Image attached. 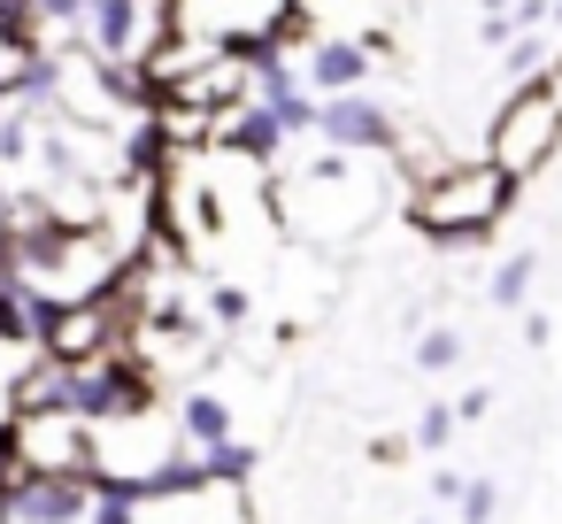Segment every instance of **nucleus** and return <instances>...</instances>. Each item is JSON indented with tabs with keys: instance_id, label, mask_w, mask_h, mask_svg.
Returning a JSON list of instances; mask_svg holds the SVG:
<instances>
[{
	"instance_id": "obj_1",
	"label": "nucleus",
	"mask_w": 562,
	"mask_h": 524,
	"mask_svg": "<svg viewBox=\"0 0 562 524\" xmlns=\"http://www.w3.org/2000/svg\"><path fill=\"white\" fill-rule=\"evenodd\" d=\"M516 209V178L501 163H439L431 178L408 186V224L439 247H477L501 232V216Z\"/></svg>"
},
{
	"instance_id": "obj_2",
	"label": "nucleus",
	"mask_w": 562,
	"mask_h": 524,
	"mask_svg": "<svg viewBox=\"0 0 562 524\" xmlns=\"http://www.w3.org/2000/svg\"><path fill=\"white\" fill-rule=\"evenodd\" d=\"M554 147H562V101H554L539 78H524V86L493 109V124H485V163H501V170L524 186V178H539V170L554 163Z\"/></svg>"
},
{
	"instance_id": "obj_3",
	"label": "nucleus",
	"mask_w": 562,
	"mask_h": 524,
	"mask_svg": "<svg viewBox=\"0 0 562 524\" xmlns=\"http://www.w3.org/2000/svg\"><path fill=\"white\" fill-rule=\"evenodd\" d=\"M170 32L201 40V47H239V40H308V9L301 0H170Z\"/></svg>"
},
{
	"instance_id": "obj_4",
	"label": "nucleus",
	"mask_w": 562,
	"mask_h": 524,
	"mask_svg": "<svg viewBox=\"0 0 562 524\" xmlns=\"http://www.w3.org/2000/svg\"><path fill=\"white\" fill-rule=\"evenodd\" d=\"M0 501L16 509V524H86L93 516V470H9Z\"/></svg>"
},
{
	"instance_id": "obj_5",
	"label": "nucleus",
	"mask_w": 562,
	"mask_h": 524,
	"mask_svg": "<svg viewBox=\"0 0 562 524\" xmlns=\"http://www.w3.org/2000/svg\"><path fill=\"white\" fill-rule=\"evenodd\" d=\"M316 140L339 147V155H401L408 132H401V116H393L385 101H370V86H362V93H324Z\"/></svg>"
},
{
	"instance_id": "obj_6",
	"label": "nucleus",
	"mask_w": 562,
	"mask_h": 524,
	"mask_svg": "<svg viewBox=\"0 0 562 524\" xmlns=\"http://www.w3.org/2000/svg\"><path fill=\"white\" fill-rule=\"evenodd\" d=\"M9 439L24 470H93V424L70 409H24L9 416Z\"/></svg>"
},
{
	"instance_id": "obj_7",
	"label": "nucleus",
	"mask_w": 562,
	"mask_h": 524,
	"mask_svg": "<svg viewBox=\"0 0 562 524\" xmlns=\"http://www.w3.org/2000/svg\"><path fill=\"white\" fill-rule=\"evenodd\" d=\"M216 147H232V155H239V163H255V170H278V163H285V147H293V132L278 124V109H270V101H247V109L216 116Z\"/></svg>"
},
{
	"instance_id": "obj_8",
	"label": "nucleus",
	"mask_w": 562,
	"mask_h": 524,
	"mask_svg": "<svg viewBox=\"0 0 562 524\" xmlns=\"http://www.w3.org/2000/svg\"><path fill=\"white\" fill-rule=\"evenodd\" d=\"M370 40H347V32H331V40H308V55H301V78H308V93H362L370 86Z\"/></svg>"
},
{
	"instance_id": "obj_9",
	"label": "nucleus",
	"mask_w": 562,
	"mask_h": 524,
	"mask_svg": "<svg viewBox=\"0 0 562 524\" xmlns=\"http://www.w3.org/2000/svg\"><path fill=\"white\" fill-rule=\"evenodd\" d=\"M170 416H178V432H186V447H193V455L239 432V416H232V401H224V393H209V386H193V393H178V409H170Z\"/></svg>"
},
{
	"instance_id": "obj_10",
	"label": "nucleus",
	"mask_w": 562,
	"mask_h": 524,
	"mask_svg": "<svg viewBox=\"0 0 562 524\" xmlns=\"http://www.w3.org/2000/svg\"><path fill=\"white\" fill-rule=\"evenodd\" d=\"M40 55H47V47H40V32L9 9V0H0V93H16V86L40 70Z\"/></svg>"
},
{
	"instance_id": "obj_11",
	"label": "nucleus",
	"mask_w": 562,
	"mask_h": 524,
	"mask_svg": "<svg viewBox=\"0 0 562 524\" xmlns=\"http://www.w3.org/2000/svg\"><path fill=\"white\" fill-rule=\"evenodd\" d=\"M531 278H539V255H531V247H516V255H501V263H493L485 301H493V309H524V301H531Z\"/></svg>"
},
{
	"instance_id": "obj_12",
	"label": "nucleus",
	"mask_w": 562,
	"mask_h": 524,
	"mask_svg": "<svg viewBox=\"0 0 562 524\" xmlns=\"http://www.w3.org/2000/svg\"><path fill=\"white\" fill-rule=\"evenodd\" d=\"M247 470H255V447H247L239 432H232V439H216V447H201V478H209V486H224V493H232V486H247Z\"/></svg>"
},
{
	"instance_id": "obj_13",
	"label": "nucleus",
	"mask_w": 562,
	"mask_h": 524,
	"mask_svg": "<svg viewBox=\"0 0 562 524\" xmlns=\"http://www.w3.org/2000/svg\"><path fill=\"white\" fill-rule=\"evenodd\" d=\"M454 432H462V416H454V401H431V409L416 416V432H408V439H416L424 455H439V447H447Z\"/></svg>"
},
{
	"instance_id": "obj_14",
	"label": "nucleus",
	"mask_w": 562,
	"mask_h": 524,
	"mask_svg": "<svg viewBox=\"0 0 562 524\" xmlns=\"http://www.w3.org/2000/svg\"><path fill=\"white\" fill-rule=\"evenodd\" d=\"M501 63H508V78L524 86V78H539V70H547L554 55H547V40H531V32H516V40L501 47Z\"/></svg>"
},
{
	"instance_id": "obj_15",
	"label": "nucleus",
	"mask_w": 562,
	"mask_h": 524,
	"mask_svg": "<svg viewBox=\"0 0 562 524\" xmlns=\"http://www.w3.org/2000/svg\"><path fill=\"white\" fill-rule=\"evenodd\" d=\"M454 363H462V332L431 324V332L416 339V370H454Z\"/></svg>"
},
{
	"instance_id": "obj_16",
	"label": "nucleus",
	"mask_w": 562,
	"mask_h": 524,
	"mask_svg": "<svg viewBox=\"0 0 562 524\" xmlns=\"http://www.w3.org/2000/svg\"><path fill=\"white\" fill-rule=\"evenodd\" d=\"M454 509H462V524H493V509H501V486H493V478H470Z\"/></svg>"
},
{
	"instance_id": "obj_17",
	"label": "nucleus",
	"mask_w": 562,
	"mask_h": 524,
	"mask_svg": "<svg viewBox=\"0 0 562 524\" xmlns=\"http://www.w3.org/2000/svg\"><path fill=\"white\" fill-rule=\"evenodd\" d=\"M209 316L216 324H247V286H209Z\"/></svg>"
},
{
	"instance_id": "obj_18",
	"label": "nucleus",
	"mask_w": 562,
	"mask_h": 524,
	"mask_svg": "<svg viewBox=\"0 0 562 524\" xmlns=\"http://www.w3.org/2000/svg\"><path fill=\"white\" fill-rule=\"evenodd\" d=\"M485 409H493V393H485V386H470V393L454 401V416H462V424H485Z\"/></svg>"
},
{
	"instance_id": "obj_19",
	"label": "nucleus",
	"mask_w": 562,
	"mask_h": 524,
	"mask_svg": "<svg viewBox=\"0 0 562 524\" xmlns=\"http://www.w3.org/2000/svg\"><path fill=\"white\" fill-rule=\"evenodd\" d=\"M524 339H531V347H547V339H554V324H547V309H524Z\"/></svg>"
},
{
	"instance_id": "obj_20",
	"label": "nucleus",
	"mask_w": 562,
	"mask_h": 524,
	"mask_svg": "<svg viewBox=\"0 0 562 524\" xmlns=\"http://www.w3.org/2000/svg\"><path fill=\"white\" fill-rule=\"evenodd\" d=\"M462 486H470L462 470H431V493H439V501H462Z\"/></svg>"
},
{
	"instance_id": "obj_21",
	"label": "nucleus",
	"mask_w": 562,
	"mask_h": 524,
	"mask_svg": "<svg viewBox=\"0 0 562 524\" xmlns=\"http://www.w3.org/2000/svg\"><path fill=\"white\" fill-rule=\"evenodd\" d=\"M539 86H547V93H554V101H562V55H554V63H547V70H539Z\"/></svg>"
},
{
	"instance_id": "obj_22",
	"label": "nucleus",
	"mask_w": 562,
	"mask_h": 524,
	"mask_svg": "<svg viewBox=\"0 0 562 524\" xmlns=\"http://www.w3.org/2000/svg\"><path fill=\"white\" fill-rule=\"evenodd\" d=\"M416 524H431V516H416Z\"/></svg>"
}]
</instances>
